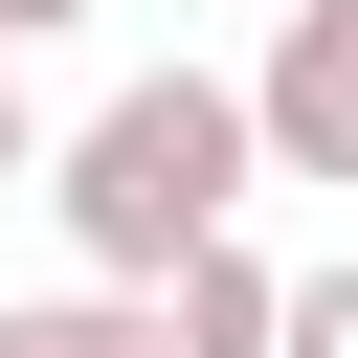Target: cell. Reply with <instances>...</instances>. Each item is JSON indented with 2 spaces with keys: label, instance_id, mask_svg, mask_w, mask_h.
<instances>
[{
  "label": "cell",
  "instance_id": "obj_7",
  "mask_svg": "<svg viewBox=\"0 0 358 358\" xmlns=\"http://www.w3.org/2000/svg\"><path fill=\"white\" fill-rule=\"evenodd\" d=\"M67 22H90V0H0V45H67Z\"/></svg>",
  "mask_w": 358,
  "mask_h": 358
},
{
  "label": "cell",
  "instance_id": "obj_4",
  "mask_svg": "<svg viewBox=\"0 0 358 358\" xmlns=\"http://www.w3.org/2000/svg\"><path fill=\"white\" fill-rule=\"evenodd\" d=\"M0 358H157V313L90 268V291H22V313H0Z\"/></svg>",
  "mask_w": 358,
  "mask_h": 358
},
{
  "label": "cell",
  "instance_id": "obj_5",
  "mask_svg": "<svg viewBox=\"0 0 358 358\" xmlns=\"http://www.w3.org/2000/svg\"><path fill=\"white\" fill-rule=\"evenodd\" d=\"M268 358H358V268H291V336Z\"/></svg>",
  "mask_w": 358,
  "mask_h": 358
},
{
  "label": "cell",
  "instance_id": "obj_6",
  "mask_svg": "<svg viewBox=\"0 0 358 358\" xmlns=\"http://www.w3.org/2000/svg\"><path fill=\"white\" fill-rule=\"evenodd\" d=\"M0 179H45V112H22V45H0Z\"/></svg>",
  "mask_w": 358,
  "mask_h": 358
},
{
  "label": "cell",
  "instance_id": "obj_1",
  "mask_svg": "<svg viewBox=\"0 0 358 358\" xmlns=\"http://www.w3.org/2000/svg\"><path fill=\"white\" fill-rule=\"evenodd\" d=\"M246 179H268V134H246L224 67H134L90 134H45V201H67V246H90L112 291H157L201 224H246Z\"/></svg>",
  "mask_w": 358,
  "mask_h": 358
},
{
  "label": "cell",
  "instance_id": "obj_2",
  "mask_svg": "<svg viewBox=\"0 0 358 358\" xmlns=\"http://www.w3.org/2000/svg\"><path fill=\"white\" fill-rule=\"evenodd\" d=\"M246 134H268V179H358V0H291V22H268Z\"/></svg>",
  "mask_w": 358,
  "mask_h": 358
},
{
  "label": "cell",
  "instance_id": "obj_3",
  "mask_svg": "<svg viewBox=\"0 0 358 358\" xmlns=\"http://www.w3.org/2000/svg\"><path fill=\"white\" fill-rule=\"evenodd\" d=\"M134 313H157V358H268V336H291V268H268L246 224H201V246H179Z\"/></svg>",
  "mask_w": 358,
  "mask_h": 358
}]
</instances>
